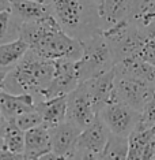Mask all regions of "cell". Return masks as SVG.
Listing matches in <instances>:
<instances>
[{"label": "cell", "instance_id": "obj_29", "mask_svg": "<svg viewBox=\"0 0 155 160\" xmlns=\"http://www.w3.org/2000/svg\"><path fill=\"white\" fill-rule=\"evenodd\" d=\"M95 2H97V3H98V4H99V3H101V2H102V0H95Z\"/></svg>", "mask_w": 155, "mask_h": 160}, {"label": "cell", "instance_id": "obj_8", "mask_svg": "<svg viewBox=\"0 0 155 160\" xmlns=\"http://www.w3.org/2000/svg\"><path fill=\"white\" fill-rule=\"evenodd\" d=\"M79 62L74 59L55 60V72L42 99H53L72 92L80 83Z\"/></svg>", "mask_w": 155, "mask_h": 160}, {"label": "cell", "instance_id": "obj_6", "mask_svg": "<svg viewBox=\"0 0 155 160\" xmlns=\"http://www.w3.org/2000/svg\"><path fill=\"white\" fill-rule=\"evenodd\" d=\"M98 115L109 127L110 133L128 137L140 122L142 112L129 107L124 101L116 100L106 104Z\"/></svg>", "mask_w": 155, "mask_h": 160}, {"label": "cell", "instance_id": "obj_13", "mask_svg": "<svg viewBox=\"0 0 155 160\" xmlns=\"http://www.w3.org/2000/svg\"><path fill=\"white\" fill-rule=\"evenodd\" d=\"M52 152V134L44 123L25 132V159H42Z\"/></svg>", "mask_w": 155, "mask_h": 160}, {"label": "cell", "instance_id": "obj_5", "mask_svg": "<svg viewBox=\"0 0 155 160\" xmlns=\"http://www.w3.org/2000/svg\"><path fill=\"white\" fill-rule=\"evenodd\" d=\"M109 137V127L97 115L94 122L79 134L74 159H101Z\"/></svg>", "mask_w": 155, "mask_h": 160}, {"label": "cell", "instance_id": "obj_7", "mask_svg": "<svg viewBox=\"0 0 155 160\" xmlns=\"http://www.w3.org/2000/svg\"><path fill=\"white\" fill-rule=\"evenodd\" d=\"M155 90V85L116 71V92L121 101L142 112Z\"/></svg>", "mask_w": 155, "mask_h": 160}, {"label": "cell", "instance_id": "obj_9", "mask_svg": "<svg viewBox=\"0 0 155 160\" xmlns=\"http://www.w3.org/2000/svg\"><path fill=\"white\" fill-rule=\"evenodd\" d=\"M97 112L90 100L84 82L82 81L72 92L67 94V122L84 130L97 118Z\"/></svg>", "mask_w": 155, "mask_h": 160}, {"label": "cell", "instance_id": "obj_18", "mask_svg": "<svg viewBox=\"0 0 155 160\" xmlns=\"http://www.w3.org/2000/svg\"><path fill=\"white\" fill-rule=\"evenodd\" d=\"M103 29L127 19L129 0H102L98 4Z\"/></svg>", "mask_w": 155, "mask_h": 160}, {"label": "cell", "instance_id": "obj_24", "mask_svg": "<svg viewBox=\"0 0 155 160\" xmlns=\"http://www.w3.org/2000/svg\"><path fill=\"white\" fill-rule=\"evenodd\" d=\"M144 126H154L155 125V90L153 96L150 97L148 103L142 111V116H140V122Z\"/></svg>", "mask_w": 155, "mask_h": 160}, {"label": "cell", "instance_id": "obj_27", "mask_svg": "<svg viewBox=\"0 0 155 160\" xmlns=\"http://www.w3.org/2000/svg\"><path fill=\"white\" fill-rule=\"evenodd\" d=\"M4 122H6V118H4V115H3V112H2V108H0V127L4 125Z\"/></svg>", "mask_w": 155, "mask_h": 160}, {"label": "cell", "instance_id": "obj_3", "mask_svg": "<svg viewBox=\"0 0 155 160\" xmlns=\"http://www.w3.org/2000/svg\"><path fill=\"white\" fill-rule=\"evenodd\" d=\"M55 72V60L44 59L29 49L23 59L6 75L4 90L10 93H30L35 101L44 97Z\"/></svg>", "mask_w": 155, "mask_h": 160}, {"label": "cell", "instance_id": "obj_28", "mask_svg": "<svg viewBox=\"0 0 155 160\" xmlns=\"http://www.w3.org/2000/svg\"><path fill=\"white\" fill-rule=\"evenodd\" d=\"M4 149H6V147H4V142H3V137H2V134H0V153H2Z\"/></svg>", "mask_w": 155, "mask_h": 160}, {"label": "cell", "instance_id": "obj_21", "mask_svg": "<svg viewBox=\"0 0 155 160\" xmlns=\"http://www.w3.org/2000/svg\"><path fill=\"white\" fill-rule=\"evenodd\" d=\"M22 21L12 10L0 12V44L14 41L21 37Z\"/></svg>", "mask_w": 155, "mask_h": 160}, {"label": "cell", "instance_id": "obj_1", "mask_svg": "<svg viewBox=\"0 0 155 160\" xmlns=\"http://www.w3.org/2000/svg\"><path fill=\"white\" fill-rule=\"evenodd\" d=\"M21 38L30 45L31 51L48 60H78L83 53L82 41L67 34L52 15L38 21L23 22Z\"/></svg>", "mask_w": 155, "mask_h": 160}, {"label": "cell", "instance_id": "obj_4", "mask_svg": "<svg viewBox=\"0 0 155 160\" xmlns=\"http://www.w3.org/2000/svg\"><path fill=\"white\" fill-rule=\"evenodd\" d=\"M83 44V53L79 62L80 81L94 78L116 66L112 48L102 33L87 38Z\"/></svg>", "mask_w": 155, "mask_h": 160}, {"label": "cell", "instance_id": "obj_26", "mask_svg": "<svg viewBox=\"0 0 155 160\" xmlns=\"http://www.w3.org/2000/svg\"><path fill=\"white\" fill-rule=\"evenodd\" d=\"M6 75H7V72H4V71H0V92H2V90H4Z\"/></svg>", "mask_w": 155, "mask_h": 160}, {"label": "cell", "instance_id": "obj_20", "mask_svg": "<svg viewBox=\"0 0 155 160\" xmlns=\"http://www.w3.org/2000/svg\"><path fill=\"white\" fill-rule=\"evenodd\" d=\"M4 147L16 155H22L25 151V132L14 121H6L0 127ZM25 158V156H23Z\"/></svg>", "mask_w": 155, "mask_h": 160}, {"label": "cell", "instance_id": "obj_15", "mask_svg": "<svg viewBox=\"0 0 155 160\" xmlns=\"http://www.w3.org/2000/svg\"><path fill=\"white\" fill-rule=\"evenodd\" d=\"M37 111L42 115L44 125L49 129L55 127L67 119V94L53 99H41L35 101Z\"/></svg>", "mask_w": 155, "mask_h": 160}, {"label": "cell", "instance_id": "obj_11", "mask_svg": "<svg viewBox=\"0 0 155 160\" xmlns=\"http://www.w3.org/2000/svg\"><path fill=\"white\" fill-rule=\"evenodd\" d=\"M128 159H155V125L138 126L128 136Z\"/></svg>", "mask_w": 155, "mask_h": 160}, {"label": "cell", "instance_id": "obj_14", "mask_svg": "<svg viewBox=\"0 0 155 160\" xmlns=\"http://www.w3.org/2000/svg\"><path fill=\"white\" fill-rule=\"evenodd\" d=\"M0 108L6 121H15L23 112L37 110L35 97L30 93H10L7 90L0 92Z\"/></svg>", "mask_w": 155, "mask_h": 160}, {"label": "cell", "instance_id": "obj_10", "mask_svg": "<svg viewBox=\"0 0 155 160\" xmlns=\"http://www.w3.org/2000/svg\"><path fill=\"white\" fill-rule=\"evenodd\" d=\"M84 85L97 114L112 101L120 100L116 92V68H110L94 78L86 79Z\"/></svg>", "mask_w": 155, "mask_h": 160}, {"label": "cell", "instance_id": "obj_23", "mask_svg": "<svg viewBox=\"0 0 155 160\" xmlns=\"http://www.w3.org/2000/svg\"><path fill=\"white\" fill-rule=\"evenodd\" d=\"M14 122H15L23 132H27V130H30V129H33V127L39 126L44 123V121H42V115L39 114L37 110L23 112V114H21Z\"/></svg>", "mask_w": 155, "mask_h": 160}, {"label": "cell", "instance_id": "obj_22", "mask_svg": "<svg viewBox=\"0 0 155 160\" xmlns=\"http://www.w3.org/2000/svg\"><path fill=\"white\" fill-rule=\"evenodd\" d=\"M128 137L110 133L101 159H128Z\"/></svg>", "mask_w": 155, "mask_h": 160}, {"label": "cell", "instance_id": "obj_19", "mask_svg": "<svg viewBox=\"0 0 155 160\" xmlns=\"http://www.w3.org/2000/svg\"><path fill=\"white\" fill-rule=\"evenodd\" d=\"M11 10L22 22L38 21L50 15L48 6L42 0H12Z\"/></svg>", "mask_w": 155, "mask_h": 160}, {"label": "cell", "instance_id": "obj_2", "mask_svg": "<svg viewBox=\"0 0 155 160\" xmlns=\"http://www.w3.org/2000/svg\"><path fill=\"white\" fill-rule=\"evenodd\" d=\"M49 12L67 34L86 41L102 33L103 26L95 0H42Z\"/></svg>", "mask_w": 155, "mask_h": 160}, {"label": "cell", "instance_id": "obj_25", "mask_svg": "<svg viewBox=\"0 0 155 160\" xmlns=\"http://www.w3.org/2000/svg\"><path fill=\"white\" fill-rule=\"evenodd\" d=\"M12 0H0V12L6 10H11Z\"/></svg>", "mask_w": 155, "mask_h": 160}, {"label": "cell", "instance_id": "obj_17", "mask_svg": "<svg viewBox=\"0 0 155 160\" xmlns=\"http://www.w3.org/2000/svg\"><path fill=\"white\" fill-rule=\"evenodd\" d=\"M30 49V45L23 38L0 44V71L8 72L23 59L26 52Z\"/></svg>", "mask_w": 155, "mask_h": 160}, {"label": "cell", "instance_id": "obj_12", "mask_svg": "<svg viewBox=\"0 0 155 160\" xmlns=\"http://www.w3.org/2000/svg\"><path fill=\"white\" fill-rule=\"evenodd\" d=\"M82 130L70 122H63L50 129L52 151L59 159H74L78 138Z\"/></svg>", "mask_w": 155, "mask_h": 160}, {"label": "cell", "instance_id": "obj_16", "mask_svg": "<svg viewBox=\"0 0 155 160\" xmlns=\"http://www.w3.org/2000/svg\"><path fill=\"white\" fill-rule=\"evenodd\" d=\"M114 68L118 72H124V74L143 79L151 85H155V64L144 60L140 56L127 58V59L118 62Z\"/></svg>", "mask_w": 155, "mask_h": 160}]
</instances>
